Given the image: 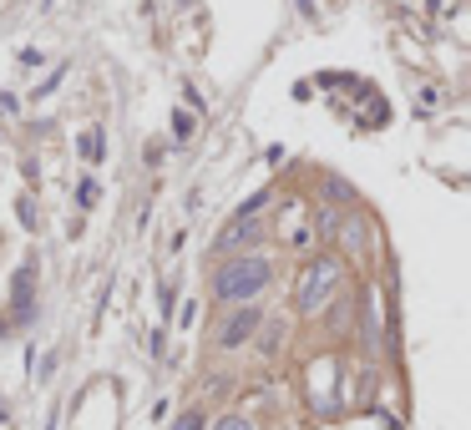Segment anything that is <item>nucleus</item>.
I'll use <instances>...</instances> for the list:
<instances>
[{"instance_id": "nucleus-1", "label": "nucleus", "mask_w": 471, "mask_h": 430, "mask_svg": "<svg viewBox=\"0 0 471 430\" xmlns=\"http://www.w3.org/2000/svg\"><path fill=\"white\" fill-rule=\"evenodd\" d=\"M269 259H234L219 269V299H253L269 284Z\"/></svg>"}, {"instance_id": "nucleus-2", "label": "nucleus", "mask_w": 471, "mask_h": 430, "mask_svg": "<svg viewBox=\"0 0 471 430\" xmlns=\"http://www.w3.org/2000/svg\"><path fill=\"white\" fill-rule=\"evenodd\" d=\"M340 278H345V269H340V263L335 259H314L310 269H304V274H299V309H325L330 304V294L340 289Z\"/></svg>"}, {"instance_id": "nucleus-3", "label": "nucleus", "mask_w": 471, "mask_h": 430, "mask_svg": "<svg viewBox=\"0 0 471 430\" xmlns=\"http://www.w3.org/2000/svg\"><path fill=\"white\" fill-rule=\"evenodd\" d=\"M249 244H264V223L259 218H228L219 233V248L223 253H238V248H249Z\"/></svg>"}, {"instance_id": "nucleus-4", "label": "nucleus", "mask_w": 471, "mask_h": 430, "mask_svg": "<svg viewBox=\"0 0 471 430\" xmlns=\"http://www.w3.org/2000/svg\"><path fill=\"white\" fill-rule=\"evenodd\" d=\"M259 324H264V319H259L253 309H238L234 319H228V324L219 329V344H223V350H234V344H244V339H249L253 329H259Z\"/></svg>"}, {"instance_id": "nucleus-5", "label": "nucleus", "mask_w": 471, "mask_h": 430, "mask_svg": "<svg viewBox=\"0 0 471 430\" xmlns=\"http://www.w3.org/2000/svg\"><path fill=\"white\" fill-rule=\"evenodd\" d=\"M193 132H198V117H193V112H178V117H173V137L188 142Z\"/></svg>"}, {"instance_id": "nucleus-6", "label": "nucleus", "mask_w": 471, "mask_h": 430, "mask_svg": "<svg viewBox=\"0 0 471 430\" xmlns=\"http://www.w3.org/2000/svg\"><path fill=\"white\" fill-rule=\"evenodd\" d=\"M81 157H87V162L102 157V132H87V137H81Z\"/></svg>"}, {"instance_id": "nucleus-7", "label": "nucleus", "mask_w": 471, "mask_h": 430, "mask_svg": "<svg viewBox=\"0 0 471 430\" xmlns=\"http://www.w3.org/2000/svg\"><path fill=\"white\" fill-rule=\"evenodd\" d=\"M173 430H203V415H198V410L178 415V420H173Z\"/></svg>"}, {"instance_id": "nucleus-8", "label": "nucleus", "mask_w": 471, "mask_h": 430, "mask_svg": "<svg viewBox=\"0 0 471 430\" xmlns=\"http://www.w3.org/2000/svg\"><path fill=\"white\" fill-rule=\"evenodd\" d=\"M213 430H249V420H244V415H223Z\"/></svg>"}]
</instances>
